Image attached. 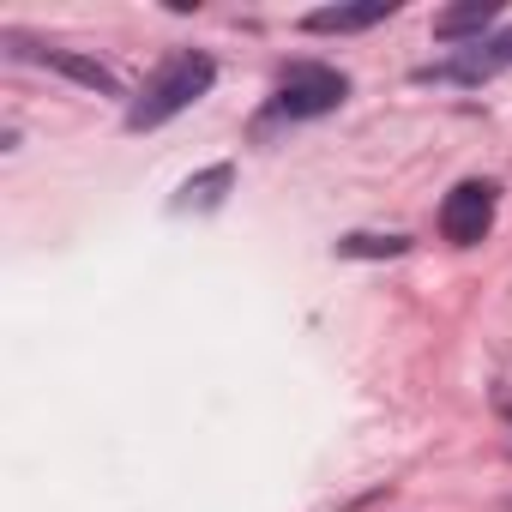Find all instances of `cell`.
Instances as JSON below:
<instances>
[{"instance_id":"9","label":"cell","mask_w":512,"mask_h":512,"mask_svg":"<svg viewBox=\"0 0 512 512\" xmlns=\"http://www.w3.org/2000/svg\"><path fill=\"white\" fill-rule=\"evenodd\" d=\"M410 241L404 235H344L338 253H350V260H398Z\"/></svg>"},{"instance_id":"8","label":"cell","mask_w":512,"mask_h":512,"mask_svg":"<svg viewBox=\"0 0 512 512\" xmlns=\"http://www.w3.org/2000/svg\"><path fill=\"white\" fill-rule=\"evenodd\" d=\"M49 67H55V73H67V79H79L85 91H103V97H115V91H121V85H115V73H109L103 61H85V55H67V49H61V55H49Z\"/></svg>"},{"instance_id":"5","label":"cell","mask_w":512,"mask_h":512,"mask_svg":"<svg viewBox=\"0 0 512 512\" xmlns=\"http://www.w3.org/2000/svg\"><path fill=\"white\" fill-rule=\"evenodd\" d=\"M392 19V0H356V7H320V13H308L302 19V31H314V37H350V31H374V25H386Z\"/></svg>"},{"instance_id":"3","label":"cell","mask_w":512,"mask_h":512,"mask_svg":"<svg viewBox=\"0 0 512 512\" xmlns=\"http://www.w3.org/2000/svg\"><path fill=\"white\" fill-rule=\"evenodd\" d=\"M494 229V187L488 181H458L440 205V235L452 247H476Z\"/></svg>"},{"instance_id":"7","label":"cell","mask_w":512,"mask_h":512,"mask_svg":"<svg viewBox=\"0 0 512 512\" xmlns=\"http://www.w3.org/2000/svg\"><path fill=\"white\" fill-rule=\"evenodd\" d=\"M235 181V169L229 163H211L205 175H193L187 187H181V199H175V211H211L217 199H223V187Z\"/></svg>"},{"instance_id":"4","label":"cell","mask_w":512,"mask_h":512,"mask_svg":"<svg viewBox=\"0 0 512 512\" xmlns=\"http://www.w3.org/2000/svg\"><path fill=\"white\" fill-rule=\"evenodd\" d=\"M506 67H512V31H500V37H488V43H470V49H458L452 61H440V67H422L416 79L482 85V79H494V73H506Z\"/></svg>"},{"instance_id":"6","label":"cell","mask_w":512,"mask_h":512,"mask_svg":"<svg viewBox=\"0 0 512 512\" xmlns=\"http://www.w3.org/2000/svg\"><path fill=\"white\" fill-rule=\"evenodd\" d=\"M494 19H500L494 0H464V7L434 13V37H440V43H458V37H476V43H482V31H488Z\"/></svg>"},{"instance_id":"1","label":"cell","mask_w":512,"mask_h":512,"mask_svg":"<svg viewBox=\"0 0 512 512\" xmlns=\"http://www.w3.org/2000/svg\"><path fill=\"white\" fill-rule=\"evenodd\" d=\"M211 79H217V67H211V55H175V61H163V73L139 91V103L127 109V127L133 133H151V127H163V121H175L181 109H193L205 91H211Z\"/></svg>"},{"instance_id":"2","label":"cell","mask_w":512,"mask_h":512,"mask_svg":"<svg viewBox=\"0 0 512 512\" xmlns=\"http://www.w3.org/2000/svg\"><path fill=\"white\" fill-rule=\"evenodd\" d=\"M344 97H350V79H344L338 67H290L284 85H278V115H290V121H320V115H332Z\"/></svg>"}]
</instances>
